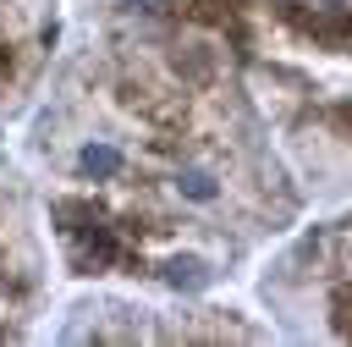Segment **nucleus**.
<instances>
[{"instance_id":"f257e3e1","label":"nucleus","mask_w":352,"mask_h":347,"mask_svg":"<svg viewBox=\"0 0 352 347\" xmlns=\"http://www.w3.org/2000/svg\"><path fill=\"white\" fill-rule=\"evenodd\" d=\"M77 165H82V176H116V171H121V149H110V143H88V149L77 154Z\"/></svg>"},{"instance_id":"f03ea898","label":"nucleus","mask_w":352,"mask_h":347,"mask_svg":"<svg viewBox=\"0 0 352 347\" xmlns=\"http://www.w3.org/2000/svg\"><path fill=\"white\" fill-rule=\"evenodd\" d=\"M165 281H170V286H204L209 270H204V259H170V264H165Z\"/></svg>"},{"instance_id":"7ed1b4c3","label":"nucleus","mask_w":352,"mask_h":347,"mask_svg":"<svg viewBox=\"0 0 352 347\" xmlns=\"http://www.w3.org/2000/svg\"><path fill=\"white\" fill-rule=\"evenodd\" d=\"M176 187H182V193H187V198H198V204H209V198H214V193H220V187H214V176H209V171H182V176H176Z\"/></svg>"},{"instance_id":"20e7f679","label":"nucleus","mask_w":352,"mask_h":347,"mask_svg":"<svg viewBox=\"0 0 352 347\" xmlns=\"http://www.w3.org/2000/svg\"><path fill=\"white\" fill-rule=\"evenodd\" d=\"M132 6H143V11H154V6H160V0H132Z\"/></svg>"}]
</instances>
